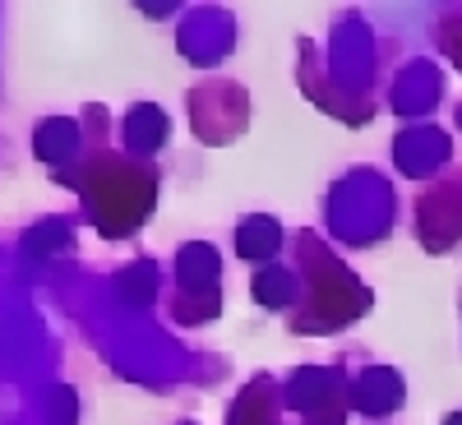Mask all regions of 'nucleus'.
<instances>
[{"mask_svg":"<svg viewBox=\"0 0 462 425\" xmlns=\"http://www.w3.org/2000/svg\"><path fill=\"white\" fill-rule=\"evenodd\" d=\"M444 425H462V411H453V416H448V420H444Z\"/></svg>","mask_w":462,"mask_h":425,"instance_id":"f257e3e1","label":"nucleus"}]
</instances>
